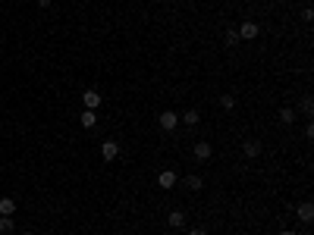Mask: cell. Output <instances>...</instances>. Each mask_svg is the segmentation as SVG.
Returning <instances> with one entry per match:
<instances>
[{
  "instance_id": "obj_1",
  "label": "cell",
  "mask_w": 314,
  "mask_h": 235,
  "mask_svg": "<svg viewBox=\"0 0 314 235\" xmlns=\"http://www.w3.org/2000/svg\"><path fill=\"white\" fill-rule=\"evenodd\" d=\"M258 31H261V25H258V22L245 19V22L239 25V41H254V38H258Z\"/></svg>"
},
{
  "instance_id": "obj_2",
  "label": "cell",
  "mask_w": 314,
  "mask_h": 235,
  "mask_svg": "<svg viewBox=\"0 0 314 235\" xmlns=\"http://www.w3.org/2000/svg\"><path fill=\"white\" fill-rule=\"evenodd\" d=\"M157 122H160V129H167V132H173V129H176V125H179V116H176L173 110H164V113H160V116H157Z\"/></svg>"
},
{
  "instance_id": "obj_3",
  "label": "cell",
  "mask_w": 314,
  "mask_h": 235,
  "mask_svg": "<svg viewBox=\"0 0 314 235\" xmlns=\"http://www.w3.org/2000/svg\"><path fill=\"white\" fill-rule=\"evenodd\" d=\"M116 154H120V141L107 138L104 145H101V157H104V160H116Z\"/></svg>"
},
{
  "instance_id": "obj_4",
  "label": "cell",
  "mask_w": 314,
  "mask_h": 235,
  "mask_svg": "<svg viewBox=\"0 0 314 235\" xmlns=\"http://www.w3.org/2000/svg\"><path fill=\"white\" fill-rule=\"evenodd\" d=\"M295 213H299L302 223H311L314 220V204H311V201H302V204L295 207Z\"/></svg>"
},
{
  "instance_id": "obj_5",
  "label": "cell",
  "mask_w": 314,
  "mask_h": 235,
  "mask_svg": "<svg viewBox=\"0 0 314 235\" xmlns=\"http://www.w3.org/2000/svg\"><path fill=\"white\" fill-rule=\"evenodd\" d=\"M82 100H85V110H98V107H101V100H104V97H101L98 91H85V94H82Z\"/></svg>"
},
{
  "instance_id": "obj_6",
  "label": "cell",
  "mask_w": 314,
  "mask_h": 235,
  "mask_svg": "<svg viewBox=\"0 0 314 235\" xmlns=\"http://www.w3.org/2000/svg\"><path fill=\"white\" fill-rule=\"evenodd\" d=\"M157 185H160V188H173V185H176V173H173V170H164V173L157 176Z\"/></svg>"
},
{
  "instance_id": "obj_7",
  "label": "cell",
  "mask_w": 314,
  "mask_h": 235,
  "mask_svg": "<svg viewBox=\"0 0 314 235\" xmlns=\"http://www.w3.org/2000/svg\"><path fill=\"white\" fill-rule=\"evenodd\" d=\"M16 213V201L13 198H0V216H13Z\"/></svg>"
},
{
  "instance_id": "obj_8",
  "label": "cell",
  "mask_w": 314,
  "mask_h": 235,
  "mask_svg": "<svg viewBox=\"0 0 314 235\" xmlns=\"http://www.w3.org/2000/svg\"><path fill=\"white\" fill-rule=\"evenodd\" d=\"M242 150H245V157H251V160H254V157H258L261 154V141H245V145H242Z\"/></svg>"
},
{
  "instance_id": "obj_9",
  "label": "cell",
  "mask_w": 314,
  "mask_h": 235,
  "mask_svg": "<svg viewBox=\"0 0 314 235\" xmlns=\"http://www.w3.org/2000/svg\"><path fill=\"white\" fill-rule=\"evenodd\" d=\"M210 157V145L208 141H198V145H195V160H208Z\"/></svg>"
},
{
  "instance_id": "obj_10",
  "label": "cell",
  "mask_w": 314,
  "mask_h": 235,
  "mask_svg": "<svg viewBox=\"0 0 314 235\" xmlns=\"http://www.w3.org/2000/svg\"><path fill=\"white\" fill-rule=\"evenodd\" d=\"M79 122L85 125V129H95V122H98V113H95V110H85V113L79 116Z\"/></svg>"
},
{
  "instance_id": "obj_11",
  "label": "cell",
  "mask_w": 314,
  "mask_h": 235,
  "mask_svg": "<svg viewBox=\"0 0 314 235\" xmlns=\"http://www.w3.org/2000/svg\"><path fill=\"white\" fill-rule=\"evenodd\" d=\"M279 122H283V125L295 122V110H292V107H283V110H279Z\"/></svg>"
},
{
  "instance_id": "obj_12",
  "label": "cell",
  "mask_w": 314,
  "mask_h": 235,
  "mask_svg": "<svg viewBox=\"0 0 314 235\" xmlns=\"http://www.w3.org/2000/svg\"><path fill=\"white\" fill-rule=\"evenodd\" d=\"M170 226H173V229L185 226V213H182V210H170Z\"/></svg>"
},
{
  "instance_id": "obj_13",
  "label": "cell",
  "mask_w": 314,
  "mask_h": 235,
  "mask_svg": "<svg viewBox=\"0 0 314 235\" xmlns=\"http://www.w3.org/2000/svg\"><path fill=\"white\" fill-rule=\"evenodd\" d=\"M185 185H189L192 191H201V188H205V179H201V176H189V179H185Z\"/></svg>"
},
{
  "instance_id": "obj_14",
  "label": "cell",
  "mask_w": 314,
  "mask_h": 235,
  "mask_svg": "<svg viewBox=\"0 0 314 235\" xmlns=\"http://www.w3.org/2000/svg\"><path fill=\"white\" fill-rule=\"evenodd\" d=\"M179 122H182V125H198V113H195V110L182 113V116H179Z\"/></svg>"
},
{
  "instance_id": "obj_15",
  "label": "cell",
  "mask_w": 314,
  "mask_h": 235,
  "mask_svg": "<svg viewBox=\"0 0 314 235\" xmlns=\"http://www.w3.org/2000/svg\"><path fill=\"white\" fill-rule=\"evenodd\" d=\"M16 229V223H13V216H3V220H0V232H3V235H10Z\"/></svg>"
},
{
  "instance_id": "obj_16",
  "label": "cell",
  "mask_w": 314,
  "mask_h": 235,
  "mask_svg": "<svg viewBox=\"0 0 314 235\" xmlns=\"http://www.w3.org/2000/svg\"><path fill=\"white\" fill-rule=\"evenodd\" d=\"M223 41H226V47H236V44H239V31H226V35H223Z\"/></svg>"
},
{
  "instance_id": "obj_17",
  "label": "cell",
  "mask_w": 314,
  "mask_h": 235,
  "mask_svg": "<svg viewBox=\"0 0 314 235\" xmlns=\"http://www.w3.org/2000/svg\"><path fill=\"white\" fill-rule=\"evenodd\" d=\"M220 104H223L226 110H233V107H236V97H233V94H223V97H220Z\"/></svg>"
},
{
  "instance_id": "obj_18",
  "label": "cell",
  "mask_w": 314,
  "mask_h": 235,
  "mask_svg": "<svg viewBox=\"0 0 314 235\" xmlns=\"http://www.w3.org/2000/svg\"><path fill=\"white\" fill-rule=\"evenodd\" d=\"M311 110H314V100H311V97H305V100H302V113H305V116H311Z\"/></svg>"
},
{
  "instance_id": "obj_19",
  "label": "cell",
  "mask_w": 314,
  "mask_h": 235,
  "mask_svg": "<svg viewBox=\"0 0 314 235\" xmlns=\"http://www.w3.org/2000/svg\"><path fill=\"white\" fill-rule=\"evenodd\" d=\"M302 19H305V22L314 19V10H311V6H305V10H302Z\"/></svg>"
},
{
  "instance_id": "obj_20",
  "label": "cell",
  "mask_w": 314,
  "mask_h": 235,
  "mask_svg": "<svg viewBox=\"0 0 314 235\" xmlns=\"http://www.w3.org/2000/svg\"><path fill=\"white\" fill-rule=\"evenodd\" d=\"M189 235H208L205 229H189Z\"/></svg>"
},
{
  "instance_id": "obj_21",
  "label": "cell",
  "mask_w": 314,
  "mask_h": 235,
  "mask_svg": "<svg viewBox=\"0 0 314 235\" xmlns=\"http://www.w3.org/2000/svg\"><path fill=\"white\" fill-rule=\"evenodd\" d=\"M38 6H41V10H47V6H50V0H38Z\"/></svg>"
},
{
  "instance_id": "obj_22",
  "label": "cell",
  "mask_w": 314,
  "mask_h": 235,
  "mask_svg": "<svg viewBox=\"0 0 314 235\" xmlns=\"http://www.w3.org/2000/svg\"><path fill=\"white\" fill-rule=\"evenodd\" d=\"M279 235H295V232H279Z\"/></svg>"
},
{
  "instance_id": "obj_23",
  "label": "cell",
  "mask_w": 314,
  "mask_h": 235,
  "mask_svg": "<svg viewBox=\"0 0 314 235\" xmlns=\"http://www.w3.org/2000/svg\"><path fill=\"white\" fill-rule=\"evenodd\" d=\"M22 235H32V232H22Z\"/></svg>"
}]
</instances>
